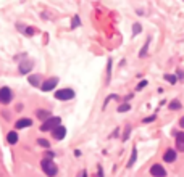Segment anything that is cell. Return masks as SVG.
Masks as SVG:
<instances>
[{
  "label": "cell",
  "instance_id": "cell-16",
  "mask_svg": "<svg viewBox=\"0 0 184 177\" xmlns=\"http://www.w3.org/2000/svg\"><path fill=\"white\" fill-rule=\"evenodd\" d=\"M179 108H181V103H179L178 100H173L170 103V109H179Z\"/></svg>",
  "mask_w": 184,
  "mask_h": 177
},
{
  "label": "cell",
  "instance_id": "cell-10",
  "mask_svg": "<svg viewBox=\"0 0 184 177\" xmlns=\"http://www.w3.org/2000/svg\"><path fill=\"white\" fill-rule=\"evenodd\" d=\"M29 126H33V121L24 118V119H19L16 121V124H15V127L16 129H24V127H29Z\"/></svg>",
  "mask_w": 184,
  "mask_h": 177
},
{
  "label": "cell",
  "instance_id": "cell-4",
  "mask_svg": "<svg viewBox=\"0 0 184 177\" xmlns=\"http://www.w3.org/2000/svg\"><path fill=\"white\" fill-rule=\"evenodd\" d=\"M11 90L8 89V87H2L0 89V101H2V103H10L11 101Z\"/></svg>",
  "mask_w": 184,
  "mask_h": 177
},
{
  "label": "cell",
  "instance_id": "cell-14",
  "mask_svg": "<svg viewBox=\"0 0 184 177\" xmlns=\"http://www.w3.org/2000/svg\"><path fill=\"white\" fill-rule=\"evenodd\" d=\"M7 140H8V143H11V145L16 143L18 142V134L16 132H10L8 135H7Z\"/></svg>",
  "mask_w": 184,
  "mask_h": 177
},
{
  "label": "cell",
  "instance_id": "cell-21",
  "mask_svg": "<svg viewBox=\"0 0 184 177\" xmlns=\"http://www.w3.org/2000/svg\"><path fill=\"white\" fill-rule=\"evenodd\" d=\"M129 134H131V126H128L126 127V131H125V135H123V140H128V137H129Z\"/></svg>",
  "mask_w": 184,
  "mask_h": 177
},
{
  "label": "cell",
  "instance_id": "cell-2",
  "mask_svg": "<svg viewBox=\"0 0 184 177\" xmlns=\"http://www.w3.org/2000/svg\"><path fill=\"white\" fill-rule=\"evenodd\" d=\"M73 97H74L73 89H62L55 92V98H58V100H71Z\"/></svg>",
  "mask_w": 184,
  "mask_h": 177
},
{
  "label": "cell",
  "instance_id": "cell-25",
  "mask_svg": "<svg viewBox=\"0 0 184 177\" xmlns=\"http://www.w3.org/2000/svg\"><path fill=\"white\" fill-rule=\"evenodd\" d=\"M147 45H149V42H147V44H145V47H144V48H142V52L139 53V57H144V55L147 53Z\"/></svg>",
  "mask_w": 184,
  "mask_h": 177
},
{
  "label": "cell",
  "instance_id": "cell-12",
  "mask_svg": "<svg viewBox=\"0 0 184 177\" xmlns=\"http://www.w3.org/2000/svg\"><path fill=\"white\" fill-rule=\"evenodd\" d=\"M36 115H37V118H39V119H42V121H47L49 118H52L50 116V111H47V109H37V111H36Z\"/></svg>",
  "mask_w": 184,
  "mask_h": 177
},
{
  "label": "cell",
  "instance_id": "cell-28",
  "mask_svg": "<svg viewBox=\"0 0 184 177\" xmlns=\"http://www.w3.org/2000/svg\"><path fill=\"white\" fill-rule=\"evenodd\" d=\"M53 156H55L53 151H47V158H53Z\"/></svg>",
  "mask_w": 184,
  "mask_h": 177
},
{
  "label": "cell",
  "instance_id": "cell-30",
  "mask_svg": "<svg viewBox=\"0 0 184 177\" xmlns=\"http://www.w3.org/2000/svg\"><path fill=\"white\" fill-rule=\"evenodd\" d=\"M86 176H87V174H86V171H82V172H81V177H86Z\"/></svg>",
  "mask_w": 184,
  "mask_h": 177
},
{
  "label": "cell",
  "instance_id": "cell-6",
  "mask_svg": "<svg viewBox=\"0 0 184 177\" xmlns=\"http://www.w3.org/2000/svg\"><path fill=\"white\" fill-rule=\"evenodd\" d=\"M150 174L154 177H165L166 171L163 169V166H160V164H154V166L150 167Z\"/></svg>",
  "mask_w": 184,
  "mask_h": 177
},
{
  "label": "cell",
  "instance_id": "cell-7",
  "mask_svg": "<svg viewBox=\"0 0 184 177\" xmlns=\"http://www.w3.org/2000/svg\"><path fill=\"white\" fill-rule=\"evenodd\" d=\"M52 135H53V139L62 140L63 137L66 135V127H63V126H57V127L52 131Z\"/></svg>",
  "mask_w": 184,
  "mask_h": 177
},
{
  "label": "cell",
  "instance_id": "cell-20",
  "mask_svg": "<svg viewBox=\"0 0 184 177\" xmlns=\"http://www.w3.org/2000/svg\"><path fill=\"white\" fill-rule=\"evenodd\" d=\"M139 32H141V24H139V23H136L134 27H133V34L136 35V34H139Z\"/></svg>",
  "mask_w": 184,
  "mask_h": 177
},
{
  "label": "cell",
  "instance_id": "cell-24",
  "mask_svg": "<svg viewBox=\"0 0 184 177\" xmlns=\"http://www.w3.org/2000/svg\"><path fill=\"white\" fill-rule=\"evenodd\" d=\"M147 85V81H142V82H139V85H137V90H142L144 87Z\"/></svg>",
  "mask_w": 184,
  "mask_h": 177
},
{
  "label": "cell",
  "instance_id": "cell-26",
  "mask_svg": "<svg viewBox=\"0 0 184 177\" xmlns=\"http://www.w3.org/2000/svg\"><path fill=\"white\" fill-rule=\"evenodd\" d=\"M178 77L179 79H184V71L183 69H178Z\"/></svg>",
  "mask_w": 184,
  "mask_h": 177
},
{
  "label": "cell",
  "instance_id": "cell-19",
  "mask_svg": "<svg viewBox=\"0 0 184 177\" xmlns=\"http://www.w3.org/2000/svg\"><path fill=\"white\" fill-rule=\"evenodd\" d=\"M136 156H137V151L134 150V151H133V156H131V159H129V163H128V166H129V167L134 164V161H136Z\"/></svg>",
  "mask_w": 184,
  "mask_h": 177
},
{
  "label": "cell",
  "instance_id": "cell-17",
  "mask_svg": "<svg viewBox=\"0 0 184 177\" xmlns=\"http://www.w3.org/2000/svg\"><path fill=\"white\" fill-rule=\"evenodd\" d=\"M165 81H168L170 84H174V82H176V77L173 76V74H166V76H165Z\"/></svg>",
  "mask_w": 184,
  "mask_h": 177
},
{
  "label": "cell",
  "instance_id": "cell-13",
  "mask_svg": "<svg viewBox=\"0 0 184 177\" xmlns=\"http://www.w3.org/2000/svg\"><path fill=\"white\" fill-rule=\"evenodd\" d=\"M27 81H29V84H33L34 87H37V85L41 84V76H27Z\"/></svg>",
  "mask_w": 184,
  "mask_h": 177
},
{
  "label": "cell",
  "instance_id": "cell-8",
  "mask_svg": "<svg viewBox=\"0 0 184 177\" xmlns=\"http://www.w3.org/2000/svg\"><path fill=\"white\" fill-rule=\"evenodd\" d=\"M176 148L179 151H184V132L176 134Z\"/></svg>",
  "mask_w": 184,
  "mask_h": 177
},
{
  "label": "cell",
  "instance_id": "cell-5",
  "mask_svg": "<svg viewBox=\"0 0 184 177\" xmlns=\"http://www.w3.org/2000/svg\"><path fill=\"white\" fill-rule=\"evenodd\" d=\"M58 84V77H50V79H47L44 84L41 85V89L44 92H50L52 89H55V85Z\"/></svg>",
  "mask_w": 184,
  "mask_h": 177
},
{
  "label": "cell",
  "instance_id": "cell-27",
  "mask_svg": "<svg viewBox=\"0 0 184 177\" xmlns=\"http://www.w3.org/2000/svg\"><path fill=\"white\" fill-rule=\"evenodd\" d=\"M26 34H27V35H33V34H34V29H33V27H27V29H26Z\"/></svg>",
  "mask_w": 184,
  "mask_h": 177
},
{
  "label": "cell",
  "instance_id": "cell-9",
  "mask_svg": "<svg viewBox=\"0 0 184 177\" xmlns=\"http://www.w3.org/2000/svg\"><path fill=\"white\" fill-rule=\"evenodd\" d=\"M31 69H33V63H31V61L19 63V73H21V74H27Z\"/></svg>",
  "mask_w": 184,
  "mask_h": 177
},
{
  "label": "cell",
  "instance_id": "cell-29",
  "mask_svg": "<svg viewBox=\"0 0 184 177\" xmlns=\"http://www.w3.org/2000/svg\"><path fill=\"white\" fill-rule=\"evenodd\" d=\"M179 126H181V127H184V118H181V121H179Z\"/></svg>",
  "mask_w": 184,
  "mask_h": 177
},
{
  "label": "cell",
  "instance_id": "cell-23",
  "mask_svg": "<svg viewBox=\"0 0 184 177\" xmlns=\"http://www.w3.org/2000/svg\"><path fill=\"white\" fill-rule=\"evenodd\" d=\"M155 118H157V115H152V116H149V118H145V119H144V123H152Z\"/></svg>",
  "mask_w": 184,
  "mask_h": 177
},
{
  "label": "cell",
  "instance_id": "cell-3",
  "mask_svg": "<svg viewBox=\"0 0 184 177\" xmlns=\"http://www.w3.org/2000/svg\"><path fill=\"white\" fill-rule=\"evenodd\" d=\"M57 126H60V118H49L47 121H44V124H42V131H53Z\"/></svg>",
  "mask_w": 184,
  "mask_h": 177
},
{
  "label": "cell",
  "instance_id": "cell-22",
  "mask_svg": "<svg viewBox=\"0 0 184 177\" xmlns=\"http://www.w3.org/2000/svg\"><path fill=\"white\" fill-rule=\"evenodd\" d=\"M37 142H39V145H42V147H45V148H49V145H50L45 139H39Z\"/></svg>",
  "mask_w": 184,
  "mask_h": 177
},
{
  "label": "cell",
  "instance_id": "cell-18",
  "mask_svg": "<svg viewBox=\"0 0 184 177\" xmlns=\"http://www.w3.org/2000/svg\"><path fill=\"white\" fill-rule=\"evenodd\" d=\"M79 23H81V21H79V16H74L73 21H71V27H73V29H74V27H78Z\"/></svg>",
  "mask_w": 184,
  "mask_h": 177
},
{
  "label": "cell",
  "instance_id": "cell-11",
  "mask_svg": "<svg viewBox=\"0 0 184 177\" xmlns=\"http://www.w3.org/2000/svg\"><path fill=\"white\" fill-rule=\"evenodd\" d=\"M163 159H165L166 163H173L176 159V151L174 150H166L165 155H163Z\"/></svg>",
  "mask_w": 184,
  "mask_h": 177
},
{
  "label": "cell",
  "instance_id": "cell-1",
  "mask_svg": "<svg viewBox=\"0 0 184 177\" xmlns=\"http://www.w3.org/2000/svg\"><path fill=\"white\" fill-rule=\"evenodd\" d=\"M42 169L49 177H53L55 174H57V166H55L50 159H42Z\"/></svg>",
  "mask_w": 184,
  "mask_h": 177
},
{
  "label": "cell",
  "instance_id": "cell-15",
  "mask_svg": "<svg viewBox=\"0 0 184 177\" xmlns=\"http://www.w3.org/2000/svg\"><path fill=\"white\" fill-rule=\"evenodd\" d=\"M129 109H131V105L129 103H123V105L118 106V111L119 113H126V111H129Z\"/></svg>",
  "mask_w": 184,
  "mask_h": 177
}]
</instances>
